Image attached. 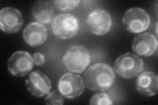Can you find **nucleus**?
Wrapping results in <instances>:
<instances>
[{
    "instance_id": "4",
    "label": "nucleus",
    "mask_w": 158,
    "mask_h": 105,
    "mask_svg": "<svg viewBox=\"0 0 158 105\" xmlns=\"http://www.w3.org/2000/svg\"><path fill=\"white\" fill-rule=\"evenodd\" d=\"M123 22L128 32L138 34L146 31L149 28L150 17L144 9L133 7L125 12Z\"/></svg>"
},
{
    "instance_id": "9",
    "label": "nucleus",
    "mask_w": 158,
    "mask_h": 105,
    "mask_svg": "<svg viewBox=\"0 0 158 105\" xmlns=\"http://www.w3.org/2000/svg\"><path fill=\"white\" fill-rule=\"evenodd\" d=\"M21 11L13 7H5L0 11V28L9 34L18 32L23 25Z\"/></svg>"
},
{
    "instance_id": "3",
    "label": "nucleus",
    "mask_w": 158,
    "mask_h": 105,
    "mask_svg": "<svg viewBox=\"0 0 158 105\" xmlns=\"http://www.w3.org/2000/svg\"><path fill=\"white\" fill-rule=\"evenodd\" d=\"M144 61L136 55L127 53L118 57L115 61V71L123 78H131L139 75L144 68Z\"/></svg>"
},
{
    "instance_id": "2",
    "label": "nucleus",
    "mask_w": 158,
    "mask_h": 105,
    "mask_svg": "<svg viewBox=\"0 0 158 105\" xmlns=\"http://www.w3.org/2000/svg\"><path fill=\"white\" fill-rule=\"evenodd\" d=\"M91 62L90 55L83 46H75L69 48L63 57V63L69 71L82 73Z\"/></svg>"
},
{
    "instance_id": "11",
    "label": "nucleus",
    "mask_w": 158,
    "mask_h": 105,
    "mask_svg": "<svg viewBox=\"0 0 158 105\" xmlns=\"http://www.w3.org/2000/svg\"><path fill=\"white\" fill-rule=\"evenodd\" d=\"M132 48L138 55L150 57L157 49V38L150 33L140 34L132 40Z\"/></svg>"
},
{
    "instance_id": "18",
    "label": "nucleus",
    "mask_w": 158,
    "mask_h": 105,
    "mask_svg": "<svg viewBox=\"0 0 158 105\" xmlns=\"http://www.w3.org/2000/svg\"><path fill=\"white\" fill-rule=\"evenodd\" d=\"M32 58L34 64H35L37 66H41L45 62V56L41 53H36L34 54Z\"/></svg>"
},
{
    "instance_id": "1",
    "label": "nucleus",
    "mask_w": 158,
    "mask_h": 105,
    "mask_svg": "<svg viewBox=\"0 0 158 105\" xmlns=\"http://www.w3.org/2000/svg\"><path fill=\"white\" fill-rule=\"evenodd\" d=\"M113 68L104 63H97L89 67L85 74L86 87L94 91L103 92L110 89L115 82Z\"/></svg>"
},
{
    "instance_id": "8",
    "label": "nucleus",
    "mask_w": 158,
    "mask_h": 105,
    "mask_svg": "<svg viewBox=\"0 0 158 105\" xmlns=\"http://www.w3.org/2000/svg\"><path fill=\"white\" fill-rule=\"evenodd\" d=\"M86 23L92 34L103 36L110 30L112 20L110 14L106 11L98 9L88 14Z\"/></svg>"
},
{
    "instance_id": "17",
    "label": "nucleus",
    "mask_w": 158,
    "mask_h": 105,
    "mask_svg": "<svg viewBox=\"0 0 158 105\" xmlns=\"http://www.w3.org/2000/svg\"><path fill=\"white\" fill-rule=\"evenodd\" d=\"M45 102L47 104L52 105H61L64 103L61 94L60 95L55 91L48 93L45 99Z\"/></svg>"
},
{
    "instance_id": "15",
    "label": "nucleus",
    "mask_w": 158,
    "mask_h": 105,
    "mask_svg": "<svg viewBox=\"0 0 158 105\" xmlns=\"http://www.w3.org/2000/svg\"><path fill=\"white\" fill-rule=\"evenodd\" d=\"M78 0H56L53 1V5L59 11H67L75 9L80 3Z\"/></svg>"
},
{
    "instance_id": "12",
    "label": "nucleus",
    "mask_w": 158,
    "mask_h": 105,
    "mask_svg": "<svg viewBox=\"0 0 158 105\" xmlns=\"http://www.w3.org/2000/svg\"><path fill=\"white\" fill-rule=\"evenodd\" d=\"M24 42L31 47L40 46L46 42L48 32L46 27L41 23L32 22L27 25L23 33Z\"/></svg>"
},
{
    "instance_id": "16",
    "label": "nucleus",
    "mask_w": 158,
    "mask_h": 105,
    "mask_svg": "<svg viewBox=\"0 0 158 105\" xmlns=\"http://www.w3.org/2000/svg\"><path fill=\"white\" fill-rule=\"evenodd\" d=\"M90 104L91 105H110L113 104V102L108 95L100 93L92 97Z\"/></svg>"
},
{
    "instance_id": "5",
    "label": "nucleus",
    "mask_w": 158,
    "mask_h": 105,
    "mask_svg": "<svg viewBox=\"0 0 158 105\" xmlns=\"http://www.w3.org/2000/svg\"><path fill=\"white\" fill-rule=\"evenodd\" d=\"M78 28V20L71 14H60L53 21V32L55 36L60 39H68L72 38L77 33Z\"/></svg>"
},
{
    "instance_id": "14",
    "label": "nucleus",
    "mask_w": 158,
    "mask_h": 105,
    "mask_svg": "<svg viewBox=\"0 0 158 105\" xmlns=\"http://www.w3.org/2000/svg\"><path fill=\"white\" fill-rule=\"evenodd\" d=\"M53 2L38 1L32 8L33 16L41 24H49L53 21L54 15Z\"/></svg>"
},
{
    "instance_id": "6",
    "label": "nucleus",
    "mask_w": 158,
    "mask_h": 105,
    "mask_svg": "<svg viewBox=\"0 0 158 105\" xmlns=\"http://www.w3.org/2000/svg\"><path fill=\"white\" fill-rule=\"evenodd\" d=\"M85 86L82 77L79 75L67 73L59 79L58 90L61 95L67 99L80 97L85 91Z\"/></svg>"
},
{
    "instance_id": "7",
    "label": "nucleus",
    "mask_w": 158,
    "mask_h": 105,
    "mask_svg": "<svg viewBox=\"0 0 158 105\" xmlns=\"http://www.w3.org/2000/svg\"><path fill=\"white\" fill-rule=\"evenodd\" d=\"M33 66L34 61L31 55L24 51L15 52L7 63L9 72L17 77L25 76L31 71Z\"/></svg>"
},
{
    "instance_id": "10",
    "label": "nucleus",
    "mask_w": 158,
    "mask_h": 105,
    "mask_svg": "<svg viewBox=\"0 0 158 105\" xmlns=\"http://www.w3.org/2000/svg\"><path fill=\"white\" fill-rule=\"evenodd\" d=\"M26 87L33 96L42 97L47 95L52 89L50 79L40 71H34L29 75L25 81Z\"/></svg>"
},
{
    "instance_id": "13",
    "label": "nucleus",
    "mask_w": 158,
    "mask_h": 105,
    "mask_svg": "<svg viewBox=\"0 0 158 105\" xmlns=\"http://www.w3.org/2000/svg\"><path fill=\"white\" fill-rule=\"evenodd\" d=\"M137 91L146 97L154 96L158 90V77L152 72H144L138 77L136 82Z\"/></svg>"
}]
</instances>
